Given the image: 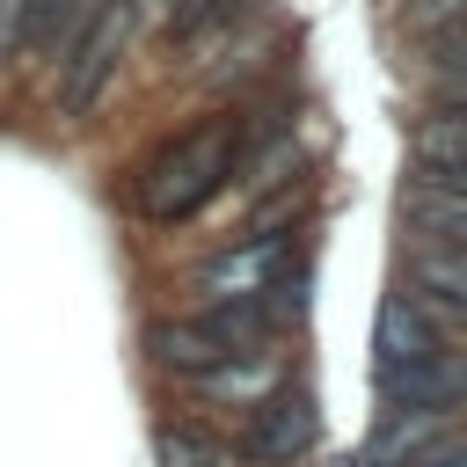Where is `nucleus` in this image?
<instances>
[{"label": "nucleus", "mask_w": 467, "mask_h": 467, "mask_svg": "<svg viewBox=\"0 0 467 467\" xmlns=\"http://www.w3.org/2000/svg\"><path fill=\"white\" fill-rule=\"evenodd\" d=\"M234 168H241V124H234V117H204V124L175 131V139L139 168L131 204H139L146 219L175 226V219H190L197 204H212V197L234 182Z\"/></svg>", "instance_id": "nucleus-1"}, {"label": "nucleus", "mask_w": 467, "mask_h": 467, "mask_svg": "<svg viewBox=\"0 0 467 467\" xmlns=\"http://www.w3.org/2000/svg\"><path fill=\"white\" fill-rule=\"evenodd\" d=\"M270 328H277V306H270L263 292H255V299H212L204 314L153 321V328H146V350H153V365H161V372L197 379V372H212V365H226V358L263 350V343H270Z\"/></svg>", "instance_id": "nucleus-2"}, {"label": "nucleus", "mask_w": 467, "mask_h": 467, "mask_svg": "<svg viewBox=\"0 0 467 467\" xmlns=\"http://www.w3.org/2000/svg\"><path fill=\"white\" fill-rule=\"evenodd\" d=\"M124 36H131V7H124V0H102V7L80 22V36H73V51H66V73H58V109H66V117H88V109L102 102V88H109V73H117V58H124Z\"/></svg>", "instance_id": "nucleus-3"}, {"label": "nucleus", "mask_w": 467, "mask_h": 467, "mask_svg": "<svg viewBox=\"0 0 467 467\" xmlns=\"http://www.w3.org/2000/svg\"><path fill=\"white\" fill-rule=\"evenodd\" d=\"M379 401L401 416H452L467 401V350H438L416 365H379Z\"/></svg>", "instance_id": "nucleus-4"}, {"label": "nucleus", "mask_w": 467, "mask_h": 467, "mask_svg": "<svg viewBox=\"0 0 467 467\" xmlns=\"http://www.w3.org/2000/svg\"><path fill=\"white\" fill-rule=\"evenodd\" d=\"M306 452H314V401L299 387L263 394L255 416H248V431H241V460H255V467H299Z\"/></svg>", "instance_id": "nucleus-5"}, {"label": "nucleus", "mask_w": 467, "mask_h": 467, "mask_svg": "<svg viewBox=\"0 0 467 467\" xmlns=\"http://www.w3.org/2000/svg\"><path fill=\"white\" fill-rule=\"evenodd\" d=\"M285 263H292L285 234H248L241 248H226V255H212L197 270V292H212V299H255V292H277Z\"/></svg>", "instance_id": "nucleus-6"}, {"label": "nucleus", "mask_w": 467, "mask_h": 467, "mask_svg": "<svg viewBox=\"0 0 467 467\" xmlns=\"http://www.w3.org/2000/svg\"><path fill=\"white\" fill-rule=\"evenodd\" d=\"M372 350H379V365H416V358L452 350V328L438 321V306H431V299L394 292V299L379 306V321H372Z\"/></svg>", "instance_id": "nucleus-7"}, {"label": "nucleus", "mask_w": 467, "mask_h": 467, "mask_svg": "<svg viewBox=\"0 0 467 467\" xmlns=\"http://www.w3.org/2000/svg\"><path fill=\"white\" fill-rule=\"evenodd\" d=\"M204 401H234V409H255L263 394H277L285 387V372H277V358H263V350H248V358H226V365H212V372H197L190 379Z\"/></svg>", "instance_id": "nucleus-8"}, {"label": "nucleus", "mask_w": 467, "mask_h": 467, "mask_svg": "<svg viewBox=\"0 0 467 467\" xmlns=\"http://www.w3.org/2000/svg\"><path fill=\"white\" fill-rule=\"evenodd\" d=\"M409 277H416V299L467 314V248H452V241H416Z\"/></svg>", "instance_id": "nucleus-9"}, {"label": "nucleus", "mask_w": 467, "mask_h": 467, "mask_svg": "<svg viewBox=\"0 0 467 467\" xmlns=\"http://www.w3.org/2000/svg\"><path fill=\"white\" fill-rule=\"evenodd\" d=\"M401 212H409V226L423 234V241H452V248H467V190H445V182H409V197H401Z\"/></svg>", "instance_id": "nucleus-10"}, {"label": "nucleus", "mask_w": 467, "mask_h": 467, "mask_svg": "<svg viewBox=\"0 0 467 467\" xmlns=\"http://www.w3.org/2000/svg\"><path fill=\"white\" fill-rule=\"evenodd\" d=\"M95 7H102V0H29V22H22V51H29V58H51V51H66Z\"/></svg>", "instance_id": "nucleus-11"}, {"label": "nucleus", "mask_w": 467, "mask_h": 467, "mask_svg": "<svg viewBox=\"0 0 467 467\" xmlns=\"http://www.w3.org/2000/svg\"><path fill=\"white\" fill-rule=\"evenodd\" d=\"M409 153H416V168H460L467 161V102L460 109H431L409 131Z\"/></svg>", "instance_id": "nucleus-12"}, {"label": "nucleus", "mask_w": 467, "mask_h": 467, "mask_svg": "<svg viewBox=\"0 0 467 467\" xmlns=\"http://www.w3.org/2000/svg\"><path fill=\"white\" fill-rule=\"evenodd\" d=\"M161 460H168V467H226V452H219L212 438H197L190 423L161 431Z\"/></svg>", "instance_id": "nucleus-13"}, {"label": "nucleus", "mask_w": 467, "mask_h": 467, "mask_svg": "<svg viewBox=\"0 0 467 467\" xmlns=\"http://www.w3.org/2000/svg\"><path fill=\"white\" fill-rule=\"evenodd\" d=\"M212 15H226V0H168V15H161V36L175 44V36H197Z\"/></svg>", "instance_id": "nucleus-14"}, {"label": "nucleus", "mask_w": 467, "mask_h": 467, "mask_svg": "<svg viewBox=\"0 0 467 467\" xmlns=\"http://www.w3.org/2000/svg\"><path fill=\"white\" fill-rule=\"evenodd\" d=\"M423 51H431V73L467 66V15H460V22H445V29H431V36H423Z\"/></svg>", "instance_id": "nucleus-15"}, {"label": "nucleus", "mask_w": 467, "mask_h": 467, "mask_svg": "<svg viewBox=\"0 0 467 467\" xmlns=\"http://www.w3.org/2000/svg\"><path fill=\"white\" fill-rule=\"evenodd\" d=\"M401 15H409V29H445V22H460L467 15V0H401Z\"/></svg>", "instance_id": "nucleus-16"}, {"label": "nucleus", "mask_w": 467, "mask_h": 467, "mask_svg": "<svg viewBox=\"0 0 467 467\" xmlns=\"http://www.w3.org/2000/svg\"><path fill=\"white\" fill-rule=\"evenodd\" d=\"M460 102H467V66L431 73V109H460Z\"/></svg>", "instance_id": "nucleus-17"}, {"label": "nucleus", "mask_w": 467, "mask_h": 467, "mask_svg": "<svg viewBox=\"0 0 467 467\" xmlns=\"http://www.w3.org/2000/svg\"><path fill=\"white\" fill-rule=\"evenodd\" d=\"M22 22H29V0H0V58L22 51Z\"/></svg>", "instance_id": "nucleus-18"}, {"label": "nucleus", "mask_w": 467, "mask_h": 467, "mask_svg": "<svg viewBox=\"0 0 467 467\" xmlns=\"http://www.w3.org/2000/svg\"><path fill=\"white\" fill-rule=\"evenodd\" d=\"M401 467H467V438H460V445H431V452H416V460H401Z\"/></svg>", "instance_id": "nucleus-19"}]
</instances>
